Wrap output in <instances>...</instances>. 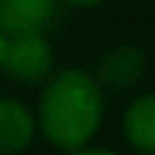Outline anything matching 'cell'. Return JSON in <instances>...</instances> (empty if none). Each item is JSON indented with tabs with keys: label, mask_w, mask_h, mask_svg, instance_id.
Here are the masks:
<instances>
[{
	"label": "cell",
	"mask_w": 155,
	"mask_h": 155,
	"mask_svg": "<svg viewBox=\"0 0 155 155\" xmlns=\"http://www.w3.org/2000/svg\"><path fill=\"white\" fill-rule=\"evenodd\" d=\"M57 16V0H0V32L13 35H45Z\"/></svg>",
	"instance_id": "3957f363"
},
{
	"label": "cell",
	"mask_w": 155,
	"mask_h": 155,
	"mask_svg": "<svg viewBox=\"0 0 155 155\" xmlns=\"http://www.w3.org/2000/svg\"><path fill=\"white\" fill-rule=\"evenodd\" d=\"M3 51H6V35L0 32V67H3Z\"/></svg>",
	"instance_id": "9c48e42d"
},
{
	"label": "cell",
	"mask_w": 155,
	"mask_h": 155,
	"mask_svg": "<svg viewBox=\"0 0 155 155\" xmlns=\"http://www.w3.org/2000/svg\"><path fill=\"white\" fill-rule=\"evenodd\" d=\"M6 76L22 86H38L51 76L54 70V54L45 35H13L6 38L3 51V67Z\"/></svg>",
	"instance_id": "7a4b0ae2"
},
{
	"label": "cell",
	"mask_w": 155,
	"mask_h": 155,
	"mask_svg": "<svg viewBox=\"0 0 155 155\" xmlns=\"http://www.w3.org/2000/svg\"><path fill=\"white\" fill-rule=\"evenodd\" d=\"M35 136L29 108L13 98H0V155H19Z\"/></svg>",
	"instance_id": "5b68a950"
},
{
	"label": "cell",
	"mask_w": 155,
	"mask_h": 155,
	"mask_svg": "<svg viewBox=\"0 0 155 155\" xmlns=\"http://www.w3.org/2000/svg\"><path fill=\"white\" fill-rule=\"evenodd\" d=\"M67 3H73V6H98L104 0H67Z\"/></svg>",
	"instance_id": "ba28073f"
},
{
	"label": "cell",
	"mask_w": 155,
	"mask_h": 155,
	"mask_svg": "<svg viewBox=\"0 0 155 155\" xmlns=\"http://www.w3.org/2000/svg\"><path fill=\"white\" fill-rule=\"evenodd\" d=\"M146 76V54L133 45L114 48L101 63H98V86H111V89H127L136 86Z\"/></svg>",
	"instance_id": "277c9868"
},
{
	"label": "cell",
	"mask_w": 155,
	"mask_h": 155,
	"mask_svg": "<svg viewBox=\"0 0 155 155\" xmlns=\"http://www.w3.org/2000/svg\"><path fill=\"white\" fill-rule=\"evenodd\" d=\"M124 136L143 155H155V92L133 98L124 114Z\"/></svg>",
	"instance_id": "8992f818"
},
{
	"label": "cell",
	"mask_w": 155,
	"mask_h": 155,
	"mask_svg": "<svg viewBox=\"0 0 155 155\" xmlns=\"http://www.w3.org/2000/svg\"><path fill=\"white\" fill-rule=\"evenodd\" d=\"M104 114L101 86L82 70H60L51 76L38 101V127L63 152L86 149Z\"/></svg>",
	"instance_id": "6da1fadb"
},
{
	"label": "cell",
	"mask_w": 155,
	"mask_h": 155,
	"mask_svg": "<svg viewBox=\"0 0 155 155\" xmlns=\"http://www.w3.org/2000/svg\"><path fill=\"white\" fill-rule=\"evenodd\" d=\"M67 155H117V152H108V149H73Z\"/></svg>",
	"instance_id": "52a82bcc"
}]
</instances>
